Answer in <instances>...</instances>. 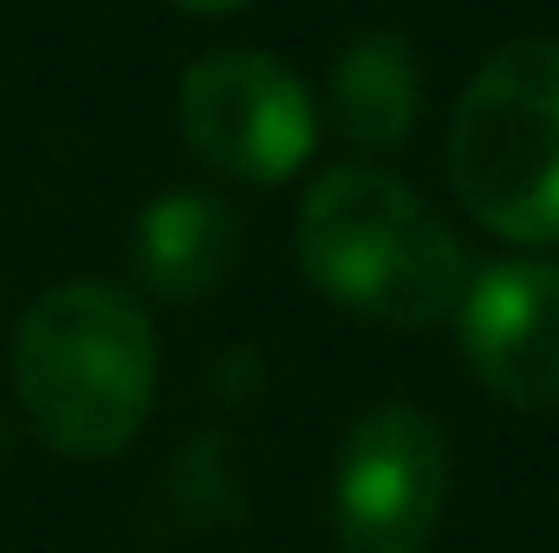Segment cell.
Listing matches in <instances>:
<instances>
[{
	"instance_id": "cell-2",
	"label": "cell",
	"mask_w": 559,
	"mask_h": 553,
	"mask_svg": "<svg viewBox=\"0 0 559 553\" xmlns=\"http://www.w3.org/2000/svg\"><path fill=\"white\" fill-rule=\"evenodd\" d=\"M299 261L325 299L384 326H436L468 293L449 222L384 169H332L306 196Z\"/></svg>"
},
{
	"instance_id": "cell-3",
	"label": "cell",
	"mask_w": 559,
	"mask_h": 553,
	"mask_svg": "<svg viewBox=\"0 0 559 553\" xmlns=\"http://www.w3.org/2000/svg\"><path fill=\"white\" fill-rule=\"evenodd\" d=\"M449 183L481 228L559 242V39L488 52L449 125Z\"/></svg>"
},
{
	"instance_id": "cell-1",
	"label": "cell",
	"mask_w": 559,
	"mask_h": 553,
	"mask_svg": "<svg viewBox=\"0 0 559 553\" xmlns=\"http://www.w3.org/2000/svg\"><path fill=\"white\" fill-rule=\"evenodd\" d=\"M13 391L46 449L79 462L118 456L156 398L150 313L111 280H66L39 293L20 319Z\"/></svg>"
},
{
	"instance_id": "cell-4",
	"label": "cell",
	"mask_w": 559,
	"mask_h": 553,
	"mask_svg": "<svg viewBox=\"0 0 559 553\" xmlns=\"http://www.w3.org/2000/svg\"><path fill=\"white\" fill-rule=\"evenodd\" d=\"M449 502V443L417 404H378L352 423L332 528L345 553H423Z\"/></svg>"
},
{
	"instance_id": "cell-7",
	"label": "cell",
	"mask_w": 559,
	"mask_h": 553,
	"mask_svg": "<svg viewBox=\"0 0 559 553\" xmlns=\"http://www.w3.org/2000/svg\"><path fill=\"white\" fill-rule=\"evenodd\" d=\"M241 255V222L209 189H169L138 215V280L163 299H209Z\"/></svg>"
},
{
	"instance_id": "cell-6",
	"label": "cell",
	"mask_w": 559,
	"mask_h": 553,
	"mask_svg": "<svg viewBox=\"0 0 559 553\" xmlns=\"http://www.w3.org/2000/svg\"><path fill=\"white\" fill-rule=\"evenodd\" d=\"M462 358L468 372L521 404H559V268L554 261H501L462 293Z\"/></svg>"
},
{
	"instance_id": "cell-5",
	"label": "cell",
	"mask_w": 559,
	"mask_h": 553,
	"mask_svg": "<svg viewBox=\"0 0 559 553\" xmlns=\"http://www.w3.org/2000/svg\"><path fill=\"white\" fill-rule=\"evenodd\" d=\"M182 138L235 183H286L312 150V98L267 52H209L182 72Z\"/></svg>"
},
{
	"instance_id": "cell-8",
	"label": "cell",
	"mask_w": 559,
	"mask_h": 553,
	"mask_svg": "<svg viewBox=\"0 0 559 553\" xmlns=\"http://www.w3.org/2000/svg\"><path fill=\"white\" fill-rule=\"evenodd\" d=\"M417 59L397 33H365L332 66V111L338 131L365 150H397L417 125Z\"/></svg>"
},
{
	"instance_id": "cell-9",
	"label": "cell",
	"mask_w": 559,
	"mask_h": 553,
	"mask_svg": "<svg viewBox=\"0 0 559 553\" xmlns=\"http://www.w3.org/2000/svg\"><path fill=\"white\" fill-rule=\"evenodd\" d=\"M176 7H189V13H235V7H248V0H176Z\"/></svg>"
}]
</instances>
